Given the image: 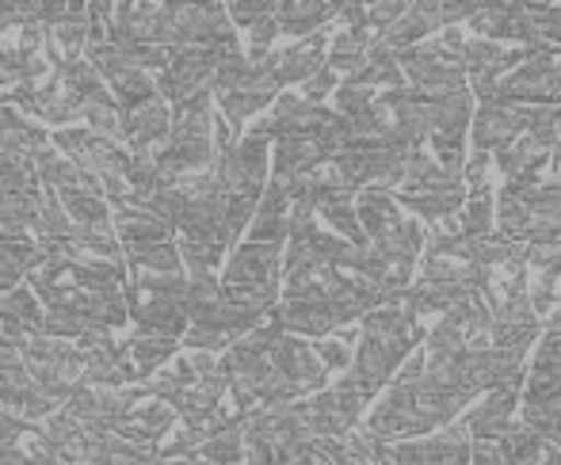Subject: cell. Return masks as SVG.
Returning a JSON list of instances; mask_svg holds the SVG:
<instances>
[{
  "mask_svg": "<svg viewBox=\"0 0 561 465\" xmlns=\"http://www.w3.org/2000/svg\"><path fill=\"white\" fill-rule=\"evenodd\" d=\"M470 133H473V149H478V153H493V149L504 153V149H512L527 133V107H512V104H501V100L478 104Z\"/></svg>",
  "mask_w": 561,
  "mask_h": 465,
  "instance_id": "cell-1",
  "label": "cell"
},
{
  "mask_svg": "<svg viewBox=\"0 0 561 465\" xmlns=\"http://www.w3.org/2000/svg\"><path fill=\"white\" fill-rule=\"evenodd\" d=\"M126 302H130V321L138 325V333L184 340V333L192 328V321H187V313H184V302H176V298H149L130 282V287H126Z\"/></svg>",
  "mask_w": 561,
  "mask_h": 465,
  "instance_id": "cell-2",
  "label": "cell"
},
{
  "mask_svg": "<svg viewBox=\"0 0 561 465\" xmlns=\"http://www.w3.org/2000/svg\"><path fill=\"white\" fill-rule=\"evenodd\" d=\"M329 43H333V38H329L325 31H318V35L302 38V43L287 46V50H275L272 58H267V66H272L279 89H287V84L313 81V77H318L321 69L329 66V54H325Z\"/></svg>",
  "mask_w": 561,
  "mask_h": 465,
  "instance_id": "cell-3",
  "label": "cell"
},
{
  "mask_svg": "<svg viewBox=\"0 0 561 465\" xmlns=\"http://www.w3.org/2000/svg\"><path fill=\"white\" fill-rule=\"evenodd\" d=\"M272 359V367L279 370V374H287L295 385H302L306 393H321L329 382V367L318 359V351H313V344L298 340V336H283L279 344H275V351L267 354Z\"/></svg>",
  "mask_w": 561,
  "mask_h": 465,
  "instance_id": "cell-4",
  "label": "cell"
},
{
  "mask_svg": "<svg viewBox=\"0 0 561 465\" xmlns=\"http://www.w3.org/2000/svg\"><path fill=\"white\" fill-rule=\"evenodd\" d=\"M283 325V333L290 336H329L340 333L336 310L329 298H283L272 313Z\"/></svg>",
  "mask_w": 561,
  "mask_h": 465,
  "instance_id": "cell-5",
  "label": "cell"
},
{
  "mask_svg": "<svg viewBox=\"0 0 561 465\" xmlns=\"http://www.w3.org/2000/svg\"><path fill=\"white\" fill-rule=\"evenodd\" d=\"M401 362H405V354H398L390 344L375 340V336H363L359 351H355V362H352V370H347V374H352V382L363 390V397L370 400L386 382H393V374H398Z\"/></svg>",
  "mask_w": 561,
  "mask_h": 465,
  "instance_id": "cell-6",
  "label": "cell"
},
{
  "mask_svg": "<svg viewBox=\"0 0 561 465\" xmlns=\"http://www.w3.org/2000/svg\"><path fill=\"white\" fill-rule=\"evenodd\" d=\"M249 241L252 244H279L290 241V199H287V187L283 184H267L264 187V199H260V210L249 225Z\"/></svg>",
  "mask_w": 561,
  "mask_h": 465,
  "instance_id": "cell-7",
  "label": "cell"
},
{
  "mask_svg": "<svg viewBox=\"0 0 561 465\" xmlns=\"http://www.w3.org/2000/svg\"><path fill=\"white\" fill-rule=\"evenodd\" d=\"M172 107L164 104L161 96L153 100V104L138 107V112L123 115V130H126V141H130V153H146V149L153 146H164L172 133Z\"/></svg>",
  "mask_w": 561,
  "mask_h": 465,
  "instance_id": "cell-8",
  "label": "cell"
},
{
  "mask_svg": "<svg viewBox=\"0 0 561 465\" xmlns=\"http://www.w3.org/2000/svg\"><path fill=\"white\" fill-rule=\"evenodd\" d=\"M321 164H329V156L313 138H283V141H275V153H272L275 184L302 179V176H310V172H318Z\"/></svg>",
  "mask_w": 561,
  "mask_h": 465,
  "instance_id": "cell-9",
  "label": "cell"
},
{
  "mask_svg": "<svg viewBox=\"0 0 561 465\" xmlns=\"http://www.w3.org/2000/svg\"><path fill=\"white\" fill-rule=\"evenodd\" d=\"M176 428V408L164 405V400H146V405L138 408V412L130 416V420L123 423V428L115 431L118 439H130V443L146 446V451H153L157 443H161L169 431Z\"/></svg>",
  "mask_w": 561,
  "mask_h": 465,
  "instance_id": "cell-10",
  "label": "cell"
},
{
  "mask_svg": "<svg viewBox=\"0 0 561 465\" xmlns=\"http://www.w3.org/2000/svg\"><path fill=\"white\" fill-rule=\"evenodd\" d=\"M355 214H359V225L370 241H378V236H386L405 222V218H401L398 195L386 191V187H363L359 199H355Z\"/></svg>",
  "mask_w": 561,
  "mask_h": 465,
  "instance_id": "cell-11",
  "label": "cell"
},
{
  "mask_svg": "<svg viewBox=\"0 0 561 465\" xmlns=\"http://www.w3.org/2000/svg\"><path fill=\"white\" fill-rule=\"evenodd\" d=\"M69 271H73V282L84 290V294H107V290H126V264L123 259H96L77 252L69 259Z\"/></svg>",
  "mask_w": 561,
  "mask_h": 465,
  "instance_id": "cell-12",
  "label": "cell"
},
{
  "mask_svg": "<svg viewBox=\"0 0 561 465\" xmlns=\"http://www.w3.org/2000/svg\"><path fill=\"white\" fill-rule=\"evenodd\" d=\"M336 15H340V4H318V0H287V4H279L275 20H279L283 35H295L298 43H302V38L318 35V31L325 27L329 20H336Z\"/></svg>",
  "mask_w": 561,
  "mask_h": 465,
  "instance_id": "cell-13",
  "label": "cell"
},
{
  "mask_svg": "<svg viewBox=\"0 0 561 465\" xmlns=\"http://www.w3.org/2000/svg\"><path fill=\"white\" fill-rule=\"evenodd\" d=\"M370 46H375V31H336L329 43V69L344 73V81H352L355 73H363L370 61Z\"/></svg>",
  "mask_w": 561,
  "mask_h": 465,
  "instance_id": "cell-14",
  "label": "cell"
},
{
  "mask_svg": "<svg viewBox=\"0 0 561 465\" xmlns=\"http://www.w3.org/2000/svg\"><path fill=\"white\" fill-rule=\"evenodd\" d=\"M115 233L123 244H153V241H172V230L161 222V218H153L146 207H138V202H123V207H115Z\"/></svg>",
  "mask_w": 561,
  "mask_h": 465,
  "instance_id": "cell-15",
  "label": "cell"
},
{
  "mask_svg": "<svg viewBox=\"0 0 561 465\" xmlns=\"http://www.w3.org/2000/svg\"><path fill=\"white\" fill-rule=\"evenodd\" d=\"M279 96H283L279 81H264V84H256V89H244V92H222V96H218V112H222V118L233 126V130H241L252 115H260Z\"/></svg>",
  "mask_w": 561,
  "mask_h": 465,
  "instance_id": "cell-16",
  "label": "cell"
},
{
  "mask_svg": "<svg viewBox=\"0 0 561 465\" xmlns=\"http://www.w3.org/2000/svg\"><path fill=\"white\" fill-rule=\"evenodd\" d=\"M126 264L138 267V271H153V275H187L176 241L126 244Z\"/></svg>",
  "mask_w": 561,
  "mask_h": 465,
  "instance_id": "cell-17",
  "label": "cell"
},
{
  "mask_svg": "<svg viewBox=\"0 0 561 465\" xmlns=\"http://www.w3.org/2000/svg\"><path fill=\"white\" fill-rule=\"evenodd\" d=\"M58 199H61V207H66V214L73 218V225H84V230H107V225L115 222L107 202L100 199V195H92L89 187H66V191H58Z\"/></svg>",
  "mask_w": 561,
  "mask_h": 465,
  "instance_id": "cell-18",
  "label": "cell"
},
{
  "mask_svg": "<svg viewBox=\"0 0 561 465\" xmlns=\"http://www.w3.org/2000/svg\"><path fill=\"white\" fill-rule=\"evenodd\" d=\"M27 374H31V382H35L50 400H58V405H66V400L84 385V370L81 367H50V362H27Z\"/></svg>",
  "mask_w": 561,
  "mask_h": 465,
  "instance_id": "cell-19",
  "label": "cell"
},
{
  "mask_svg": "<svg viewBox=\"0 0 561 465\" xmlns=\"http://www.w3.org/2000/svg\"><path fill=\"white\" fill-rule=\"evenodd\" d=\"M126 344H130V362L141 370V382H146L149 374H161V370L169 367L172 354H176V344H180V340H169V336L134 333Z\"/></svg>",
  "mask_w": 561,
  "mask_h": 465,
  "instance_id": "cell-20",
  "label": "cell"
},
{
  "mask_svg": "<svg viewBox=\"0 0 561 465\" xmlns=\"http://www.w3.org/2000/svg\"><path fill=\"white\" fill-rule=\"evenodd\" d=\"M35 168H38V184H46V191L84 187V179H89L66 153H54V149H43V153L35 156Z\"/></svg>",
  "mask_w": 561,
  "mask_h": 465,
  "instance_id": "cell-21",
  "label": "cell"
},
{
  "mask_svg": "<svg viewBox=\"0 0 561 465\" xmlns=\"http://www.w3.org/2000/svg\"><path fill=\"white\" fill-rule=\"evenodd\" d=\"M130 321V302L126 290H107V294H89V325L96 333H115Z\"/></svg>",
  "mask_w": 561,
  "mask_h": 465,
  "instance_id": "cell-22",
  "label": "cell"
},
{
  "mask_svg": "<svg viewBox=\"0 0 561 465\" xmlns=\"http://www.w3.org/2000/svg\"><path fill=\"white\" fill-rule=\"evenodd\" d=\"M493 222H496L493 191L470 195V199H466V207L458 210V225H462L466 241H485V236H493Z\"/></svg>",
  "mask_w": 561,
  "mask_h": 465,
  "instance_id": "cell-23",
  "label": "cell"
},
{
  "mask_svg": "<svg viewBox=\"0 0 561 465\" xmlns=\"http://www.w3.org/2000/svg\"><path fill=\"white\" fill-rule=\"evenodd\" d=\"M38 118H46V123H73V118H81V104L69 96L66 81L58 73L38 89Z\"/></svg>",
  "mask_w": 561,
  "mask_h": 465,
  "instance_id": "cell-24",
  "label": "cell"
},
{
  "mask_svg": "<svg viewBox=\"0 0 561 465\" xmlns=\"http://www.w3.org/2000/svg\"><path fill=\"white\" fill-rule=\"evenodd\" d=\"M126 184H130V191H134V202H138V207H146V202L153 199V195L161 191L169 179L161 176L153 153H134L130 156V172H126Z\"/></svg>",
  "mask_w": 561,
  "mask_h": 465,
  "instance_id": "cell-25",
  "label": "cell"
},
{
  "mask_svg": "<svg viewBox=\"0 0 561 465\" xmlns=\"http://www.w3.org/2000/svg\"><path fill=\"white\" fill-rule=\"evenodd\" d=\"M199 454L218 465H237L244 458V423H233V428H222V431H215V435H207Z\"/></svg>",
  "mask_w": 561,
  "mask_h": 465,
  "instance_id": "cell-26",
  "label": "cell"
},
{
  "mask_svg": "<svg viewBox=\"0 0 561 465\" xmlns=\"http://www.w3.org/2000/svg\"><path fill=\"white\" fill-rule=\"evenodd\" d=\"M38 184V168L35 161H23V156H8L0 153V195H23L35 191Z\"/></svg>",
  "mask_w": 561,
  "mask_h": 465,
  "instance_id": "cell-27",
  "label": "cell"
},
{
  "mask_svg": "<svg viewBox=\"0 0 561 465\" xmlns=\"http://www.w3.org/2000/svg\"><path fill=\"white\" fill-rule=\"evenodd\" d=\"M187 202H192V199H187V195L180 191L176 184H164L161 191H157L153 199L146 202V210H149L153 218H161V222L169 225L172 233H176V230H180V222H184V214H187Z\"/></svg>",
  "mask_w": 561,
  "mask_h": 465,
  "instance_id": "cell-28",
  "label": "cell"
},
{
  "mask_svg": "<svg viewBox=\"0 0 561 465\" xmlns=\"http://www.w3.org/2000/svg\"><path fill=\"white\" fill-rule=\"evenodd\" d=\"M81 118H84V126H89V130L96 133V138H107V141L126 138V130H123V112H118L115 100H107V104L84 107Z\"/></svg>",
  "mask_w": 561,
  "mask_h": 465,
  "instance_id": "cell-29",
  "label": "cell"
},
{
  "mask_svg": "<svg viewBox=\"0 0 561 465\" xmlns=\"http://www.w3.org/2000/svg\"><path fill=\"white\" fill-rule=\"evenodd\" d=\"M89 328L92 325H89V313H84V310H46L43 336H54V340H66V336H73V340H81Z\"/></svg>",
  "mask_w": 561,
  "mask_h": 465,
  "instance_id": "cell-30",
  "label": "cell"
},
{
  "mask_svg": "<svg viewBox=\"0 0 561 465\" xmlns=\"http://www.w3.org/2000/svg\"><path fill=\"white\" fill-rule=\"evenodd\" d=\"M321 218H325L329 230H333L336 236H344L347 244H370V236L363 233L359 214H355L352 202H336V207H325V210H321Z\"/></svg>",
  "mask_w": 561,
  "mask_h": 465,
  "instance_id": "cell-31",
  "label": "cell"
},
{
  "mask_svg": "<svg viewBox=\"0 0 561 465\" xmlns=\"http://www.w3.org/2000/svg\"><path fill=\"white\" fill-rule=\"evenodd\" d=\"M378 107V96L375 92H367V89H355V84H340L336 89V115H344V118H363V115H370Z\"/></svg>",
  "mask_w": 561,
  "mask_h": 465,
  "instance_id": "cell-32",
  "label": "cell"
},
{
  "mask_svg": "<svg viewBox=\"0 0 561 465\" xmlns=\"http://www.w3.org/2000/svg\"><path fill=\"white\" fill-rule=\"evenodd\" d=\"M184 344L187 351H207V354H226L229 348H233V336H226V333H218V328H207V325H192L184 333Z\"/></svg>",
  "mask_w": 561,
  "mask_h": 465,
  "instance_id": "cell-33",
  "label": "cell"
},
{
  "mask_svg": "<svg viewBox=\"0 0 561 465\" xmlns=\"http://www.w3.org/2000/svg\"><path fill=\"white\" fill-rule=\"evenodd\" d=\"M31 431H38V428H31L27 416H20L15 408H4V405H0V446L23 443V439H27Z\"/></svg>",
  "mask_w": 561,
  "mask_h": 465,
  "instance_id": "cell-34",
  "label": "cell"
},
{
  "mask_svg": "<svg viewBox=\"0 0 561 465\" xmlns=\"http://www.w3.org/2000/svg\"><path fill=\"white\" fill-rule=\"evenodd\" d=\"M226 12H229V20H233L237 27L249 31L252 23H260L264 15H275V12H279V4H272V0H252V4H229Z\"/></svg>",
  "mask_w": 561,
  "mask_h": 465,
  "instance_id": "cell-35",
  "label": "cell"
},
{
  "mask_svg": "<svg viewBox=\"0 0 561 465\" xmlns=\"http://www.w3.org/2000/svg\"><path fill=\"white\" fill-rule=\"evenodd\" d=\"M313 351H318V359L325 362L329 370H352V362H355V354L344 340H318Z\"/></svg>",
  "mask_w": 561,
  "mask_h": 465,
  "instance_id": "cell-36",
  "label": "cell"
},
{
  "mask_svg": "<svg viewBox=\"0 0 561 465\" xmlns=\"http://www.w3.org/2000/svg\"><path fill=\"white\" fill-rule=\"evenodd\" d=\"M336 89H340V73H333V69L325 66L318 77H313V81H306V84H302V100H310V104H318V107H321V100H325L329 92L336 96Z\"/></svg>",
  "mask_w": 561,
  "mask_h": 465,
  "instance_id": "cell-37",
  "label": "cell"
},
{
  "mask_svg": "<svg viewBox=\"0 0 561 465\" xmlns=\"http://www.w3.org/2000/svg\"><path fill=\"white\" fill-rule=\"evenodd\" d=\"M4 84H15V89L23 84V58L15 46L0 43V89H4Z\"/></svg>",
  "mask_w": 561,
  "mask_h": 465,
  "instance_id": "cell-38",
  "label": "cell"
},
{
  "mask_svg": "<svg viewBox=\"0 0 561 465\" xmlns=\"http://www.w3.org/2000/svg\"><path fill=\"white\" fill-rule=\"evenodd\" d=\"M20 264H15L12 256H8L4 248H0V294H8V290H15L20 287Z\"/></svg>",
  "mask_w": 561,
  "mask_h": 465,
  "instance_id": "cell-39",
  "label": "cell"
},
{
  "mask_svg": "<svg viewBox=\"0 0 561 465\" xmlns=\"http://www.w3.org/2000/svg\"><path fill=\"white\" fill-rule=\"evenodd\" d=\"M547 336H561V305L547 317Z\"/></svg>",
  "mask_w": 561,
  "mask_h": 465,
  "instance_id": "cell-40",
  "label": "cell"
},
{
  "mask_svg": "<svg viewBox=\"0 0 561 465\" xmlns=\"http://www.w3.org/2000/svg\"><path fill=\"white\" fill-rule=\"evenodd\" d=\"M138 465H176V462H169V458H161V454H153V458L138 462Z\"/></svg>",
  "mask_w": 561,
  "mask_h": 465,
  "instance_id": "cell-41",
  "label": "cell"
},
{
  "mask_svg": "<svg viewBox=\"0 0 561 465\" xmlns=\"http://www.w3.org/2000/svg\"><path fill=\"white\" fill-rule=\"evenodd\" d=\"M184 465H218V462H210V458H203V454H195V458H187Z\"/></svg>",
  "mask_w": 561,
  "mask_h": 465,
  "instance_id": "cell-42",
  "label": "cell"
},
{
  "mask_svg": "<svg viewBox=\"0 0 561 465\" xmlns=\"http://www.w3.org/2000/svg\"><path fill=\"white\" fill-rule=\"evenodd\" d=\"M8 348V336H4V325H0V351Z\"/></svg>",
  "mask_w": 561,
  "mask_h": 465,
  "instance_id": "cell-43",
  "label": "cell"
}]
</instances>
